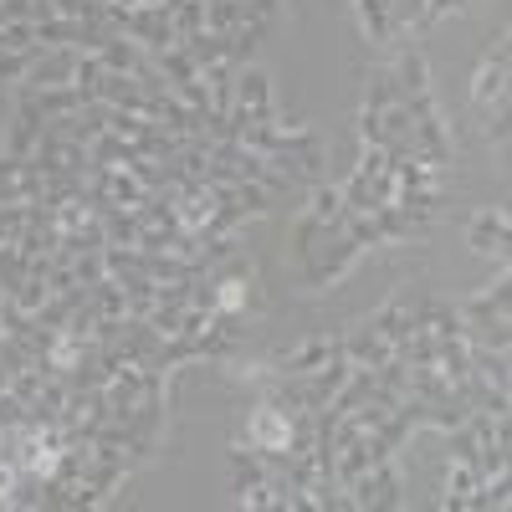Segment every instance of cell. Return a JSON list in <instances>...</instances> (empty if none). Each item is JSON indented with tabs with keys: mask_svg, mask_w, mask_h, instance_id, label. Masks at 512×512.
Segmentation results:
<instances>
[{
	"mask_svg": "<svg viewBox=\"0 0 512 512\" xmlns=\"http://www.w3.org/2000/svg\"><path fill=\"white\" fill-rule=\"evenodd\" d=\"M466 246L487 262H507V205H482L466 221Z\"/></svg>",
	"mask_w": 512,
	"mask_h": 512,
	"instance_id": "52a82bcc",
	"label": "cell"
},
{
	"mask_svg": "<svg viewBox=\"0 0 512 512\" xmlns=\"http://www.w3.org/2000/svg\"><path fill=\"white\" fill-rule=\"evenodd\" d=\"M349 507L359 512H379V507H400V472H395V456L374 461L369 472H359L349 487H344Z\"/></svg>",
	"mask_w": 512,
	"mask_h": 512,
	"instance_id": "277c9868",
	"label": "cell"
},
{
	"mask_svg": "<svg viewBox=\"0 0 512 512\" xmlns=\"http://www.w3.org/2000/svg\"><path fill=\"white\" fill-rule=\"evenodd\" d=\"M77 47H41V57L31 62V77H26V88H67V82L77 77Z\"/></svg>",
	"mask_w": 512,
	"mask_h": 512,
	"instance_id": "7c38bea8",
	"label": "cell"
},
{
	"mask_svg": "<svg viewBox=\"0 0 512 512\" xmlns=\"http://www.w3.org/2000/svg\"><path fill=\"white\" fill-rule=\"evenodd\" d=\"M246 446L262 451V456L292 451V410H282L272 400H256L251 415H246Z\"/></svg>",
	"mask_w": 512,
	"mask_h": 512,
	"instance_id": "5b68a950",
	"label": "cell"
},
{
	"mask_svg": "<svg viewBox=\"0 0 512 512\" xmlns=\"http://www.w3.org/2000/svg\"><path fill=\"white\" fill-rule=\"evenodd\" d=\"M477 492H482V472L472 456L451 451L446 456V487H441V507H477Z\"/></svg>",
	"mask_w": 512,
	"mask_h": 512,
	"instance_id": "8fae6325",
	"label": "cell"
},
{
	"mask_svg": "<svg viewBox=\"0 0 512 512\" xmlns=\"http://www.w3.org/2000/svg\"><path fill=\"white\" fill-rule=\"evenodd\" d=\"M395 103H400V93H395V77H390V67L369 72V82H364V108L384 113V108H395Z\"/></svg>",
	"mask_w": 512,
	"mask_h": 512,
	"instance_id": "ffe728a7",
	"label": "cell"
},
{
	"mask_svg": "<svg viewBox=\"0 0 512 512\" xmlns=\"http://www.w3.org/2000/svg\"><path fill=\"white\" fill-rule=\"evenodd\" d=\"M420 308H425V297L395 292L390 303H379V308H374V313H369L364 323H369V328H374V333L384 338V344L395 349V344H405V338H410V333L420 328Z\"/></svg>",
	"mask_w": 512,
	"mask_h": 512,
	"instance_id": "8992f818",
	"label": "cell"
},
{
	"mask_svg": "<svg viewBox=\"0 0 512 512\" xmlns=\"http://www.w3.org/2000/svg\"><path fill=\"white\" fill-rule=\"evenodd\" d=\"M338 354H344V349H338V338H303L297 349L272 354L267 369H272V374H313V369H323V364L338 359Z\"/></svg>",
	"mask_w": 512,
	"mask_h": 512,
	"instance_id": "30bf717a",
	"label": "cell"
},
{
	"mask_svg": "<svg viewBox=\"0 0 512 512\" xmlns=\"http://www.w3.org/2000/svg\"><path fill=\"white\" fill-rule=\"evenodd\" d=\"M26 93H31V88H26ZM31 103L41 108V118H47V123H57V118L82 113V108L98 103V98H88L82 88H72V82H67V88H36V93H31Z\"/></svg>",
	"mask_w": 512,
	"mask_h": 512,
	"instance_id": "9a60e30c",
	"label": "cell"
},
{
	"mask_svg": "<svg viewBox=\"0 0 512 512\" xmlns=\"http://www.w3.org/2000/svg\"><path fill=\"white\" fill-rule=\"evenodd\" d=\"M134 6H164V0H134Z\"/></svg>",
	"mask_w": 512,
	"mask_h": 512,
	"instance_id": "603a6c76",
	"label": "cell"
},
{
	"mask_svg": "<svg viewBox=\"0 0 512 512\" xmlns=\"http://www.w3.org/2000/svg\"><path fill=\"white\" fill-rule=\"evenodd\" d=\"M303 216H313L318 226H338V221H344V185H323V180H313Z\"/></svg>",
	"mask_w": 512,
	"mask_h": 512,
	"instance_id": "e0dca14e",
	"label": "cell"
},
{
	"mask_svg": "<svg viewBox=\"0 0 512 512\" xmlns=\"http://www.w3.org/2000/svg\"><path fill=\"white\" fill-rule=\"evenodd\" d=\"M210 292H216V313H231V318L256 313V267L231 256V262L210 272Z\"/></svg>",
	"mask_w": 512,
	"mask_h": 512,
	"instance_id": "7a4b0ae2",
	"label": "cell"
},
{
	"mask_svg": "<svg viewBox=\"0 0 512 512\" xmlns=\"http://www.w3.org/2000/svg\"><path fill=\"white\" fill-rule=\"evenodd\" d=\"M507 72H512V47H507V26H502L492 36V47L482 52V62H477V77H472V103L482 113L507 103Z\"/></svg>",
	"mask_w": 512,
	"mask_h": 512,
	"instance_id": "3957f363",
	"label": "cell"
},
{
	"mask_svg": "<svg viewBox=\"0 0 512 512\" xmlns=\"http://www.w3.org/2000/svg\"><path fill=\"white\" fill-rule=\"evenodd\" d=\"M390 77H395L400 103H405V98H415V93H431V67H425V52H420V47L400 52V62L390 67Z\"/></svg>",
	"mask_w": 512,
	"mask_h": 512,
	"instance_id": "2e32d148",
	"label": "cell"
},
{
	"mask_svg": "<svg viewBox=\"0 0 512 512\" xmlns=\"http://www.w3.org/2000/svg\"><path fill=\"white\" fill-rule=\"evenodd\" d=\"M41 134H47V118H41V108H36V103H31V93L21 88V103H16V123H11V139H6V149H0V154L31 159V154H36V144H41Z\"/></svg>",
	"mask_w": 512,
	"mask_h": 512,
	"instance_id": "4fadbf2b",
	"label": "cell"
},
{
	"mask_svg": "<svg viewBox=\"0 0 512 512\" xmlns=\"http://www.w3.org/2000/svg\"><path fill=\"white\" fill-rule=\"evenodd\" d=\"M231 472H236V492L272 482V472H267V456H262V451H251L246 441H236V446H231Z\"/></svg>",
	"mask_w": 512,
	"mask_h": 512,
	"instance_id": "ac0fdd59",
	"label": "cell"
},
{
	"mask_svg": "<svg viewBox=\"0 0 512 512\" xmlns=\"http://www.w3.org/2000/svg\"><path fill=\"white\" fill-rule=\"evenodd\" d=\"M41 185H47V175L36 169V159L0 154V205H26V200H41Z\"/></svg>",
	"mask_w": 512,
	"mask_h": 512,
	"instance_id": "ba28073f",
	"label": "cell"
},
{
	"mask_svg": "<svg viewBox=\"0 0 512 512\" xmlns=\"http://www.w3.org/2000/svg\"><path fill=\"white\" fill-rule=\"evenodd\" d=\"M36 57H41V47H31V52H0V82H6V88H26Z\"/></svg>",
	"mask_w": 512,
	"mask_h": 512,
	"instance_id": "44dd1931",
	"label": "cell"
},
{
	"mask_svg": "<svg viewBox=\"0 0 512 512\" xmlns=\"http://www.w3.org/2000/svg\"><path fill=\"white\" fill-rule=\"evenodd\" d=\"M272 77L262 67H241L236 72V98H231V118H272Z\"/></svg>",
	"mask_w": 512,
	"mask_h": 512,
	"instance_id": "9c48e42d",
	"label": "cell"
},
{
	"mask_svg": "<svg viewBox=\"0 0 512 512\" xmlns=\"http://www.w3.org/2000/svg\"><path fill=\"white\" fill-rule=\"evenodd\" d=\"M359 256H364L359 241H349L344 231H328V236L318 241V251L303 256V277H308V287H338V282L354 272Z\"/></svg>",
	"mask_w": 512,
	"mask_h": 512,
	"instance_id": "6da1fadb",
	"label": "cell"
},
{
	"mask_svg": "<svg viewBox=\"0 0 512 512\" xmlns=\"http://www.w3.org/2000/svg\"><path fill=\"white\" fill-rule=\"evenodd\" d=\"M338 349H344V359H349L354 369H379L384 359H395V349L384 344V338H379V333H374L364 318H359V323H354L344 338H338Z\"/></svg>",
	"mask_w": 512,
	"mask_h": 512,
	"instance_id": "5bb4252c",
	"label": "cell"
},
{
	"mask_svg": "<svg viewBox=\"0 0 512 512\" xmlns=\"http://www.w3.org/2000/svg\"><path fill=\"white\" fill-rule=\"evenodd\" d=\"M359 11V26L369 31V41H395V16H390V0H354Z\"/></svg>",
	"mask_w": 512,
	"mask_h": 512,
	"instance_id": "d6986e66",
	"label": "cell"
},
{
	"mask_svg": "<svg viewBox=\"0 0 512 512\" xmlns=\"http://www.w3.org/2000/svg\"><path fill=\"white\" fill-rule=\"evenodd\" d=\"M328 231H338V226H318L313 216H297V236H292L297 256H313V251H318V241H323Z\"/></svg>",
	"mask_w": 512,
	"mask_h": 512,
	"instance_id": "7402d4cb",
	"label": "cell"
}]
</instances>
